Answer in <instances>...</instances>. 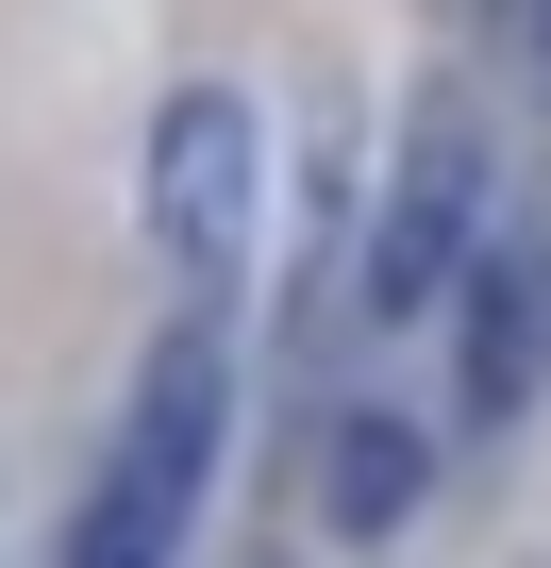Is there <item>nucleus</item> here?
Here are the masks:
<instances>
[{"label":"nucleus","instance_id":"f257e3e1","mask_svg":"<svg viewBox=\"0 0 551 568\" xmlns=\"http://www.w3.org/2000/svg\"><path fill=\"white\" fill-rule=\"evenodd\" d=\"M217 452H234V335L217 318H167L134 402H118V452L84 468L51 568H184L201 501H217Z\"/></svg>","mask_w":551,"mask_h":568},{"label":"nucleus","instance_id":"f03ea898","mask_svg":"<svg viewBox=\"0 0 551 568\" xmlns=\"http://www.w3.org/2000/svg\"><path fill=\"white\" fill-rule=\"evenodd\" d=\"M484 217H501V134H484L468 84H418L401 101V151L368 184V234H351V318L368 335L435 318L451 284H468V251H484Z\"/></svg>","mask_w":551,"mask_h":568},{"label":"nucleus","instance_id":"7ed1b4c3","mask_svg":"<svg viewBox=\"0 0 551 568\" xmlns=\"http://www.w3.org/2000/svg\"><path fill=\"white\" fill-rule=\"evenodd\" d=\"M134 201H151V251L184 284V318H217L251 284V234H267V118H251V84H167Z\"/></svg>","mask_w":551,"mask_h":568},{"label":"nucleus","instance_id":"20e7f679","mask_svg":"<svg viewBox=\"0 0 551 568\" xmlns=\"http://www.w3.org/2000/svg\"><path fill=\"white\" fill-rule=\"evenodd\" d=\"M435 318H451V418L468 435H518L534 385H551V234L534 217H484V251H468V284Z\"/></svg>","mask_w":551,"mask_h":568},{"label":"nucleus","instance_id":"39448f33","mask_svg":"<svg viewBox=\"0 0 551 568\" xmlns=\"http://www.w3.org/2000/svg\"><path fill=\"white\" fill-rule=\"evenodd\" d=\"M418 501H435V435H418L401 402H351V418L318 435V518H335L351 551H385Z\"/></svg>","mask_w":551,"mask_h":568},{"label":"nucleus","instance_id":"423d86ee","mask_svg":"<svg viewBox=\"0 0 551 568\" xmlns=\"http://www.w3.org/2000/svg\"><path fill=\"white\" fill-rule=\"evenodd\" d=\"M484 18H501V68H518V101L551 118V0H484Z\"/></svg>","mask_w":551,"mask_h":568}]
</instances>
